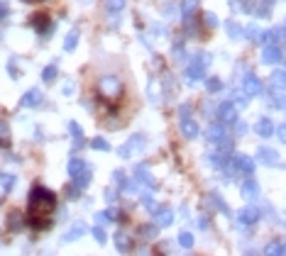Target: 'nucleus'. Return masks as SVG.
<instances>
[{
  "instance_id": "nucleus-1",
  "label": "nucleus",
  "mask_w": 286,
  "mask_h": 256,
  "mask_svg": "<svg viewBox=\"0 0 286 256\" xmlns=\"http://www.w3.org/2000/svg\"><path fill=\"white\" fill-rule=\"evenodd\" d=\"M57 207V195L44 188V186H34L30 191V225L34 229H47L49 227V215Z\"/></svg>"
},
{
  "instance_id": "nucleus-2",
  "label": "nucleus",
  "mask_w": 286,
  "mask_h": 256,
  "mask_svg": "<svg viewBox=\"0 0 286 256\" xmlns=\"http://www.w3.org/2000/svg\"><path fill=\"white\" fill-rule=\"evenodd\" d=\"M211 64V54L201 52L191 59V64L186 66V81L189 83H196V81H203L206 78V66Z\"/></svg>"
},
{
  "instance_id": "nucleus-3",
  "label": "nucleus",
  "mask_w": 286,
  "mask_h": 256,
  "mask_svg": "<svg viewBox=\"0 0 286 256\" xmlns=\"http://www.w3.org/2000/svg\"><path fill=\"white\" fill-rule=\"evenodd\" d=\"M98 93H100L105 100H115V98L123 95V83H120L115 76H105V78H100V83H98Z\"/></svg>"
},
{
  "instance_id": "nucleus-4",
  "label": "nucleus",
  "mask_w": 286,
  "mask_h": 256,
  "mask_svg": "<svg viewBox=\"0 0 286 256\" xmlns=\"http://www.w3.org/2000/svg\"><path fill=\"white\" fill-rule=\"evenodd\" d=\"M259 217H262V212H259V207H257L254 202H247V205L237 212L240 227H254V225L259 222Z\"/></svg>"
},
{
  "instance_id": "nucleus-5",
  "label": "nucleus",
  "mask_w": 286,
  "mask_h": 256,
  "mask_svg": "<svg viewBox=\"0 0 286 256\" xmlns=\"http://www.w3.org/2000/svg\"><path fill=\"white\" fill-rule=\"evenodd\" d=\"M237 105L232 103V100H225V103H220L218 105V110H215V115H218V120L222 122V125H235L240 117H237Z\"/></svg>"
},
{
  "instance_id": "nucleus-6",
  "label": "nucleus",
  "mask_w": 286,
  "mask_h": 256,
  "mask_svg": "<svg viewBox=\"0 0 286 256\" xmlns=\"http://www.w3.org/2000/svg\"><path fill=\"white\" fill-rule=\"evenodd\" d=\"M144 142H147V137H144V134H132V137H130V139H127L120 149H118V154H120L123 159H130L135 151H142Z\"/></svg>"
},
{
  "instance_id": "nucleus-7",
  "label": "nucleus",
  "mask_w": 286,
  "mask_h": 256,
  "mask_svg": "<svg viewBox=\"0 0 286 256\" xmlns=\"http://www.w3.org/2000/svg\"><path fill=\"white\" fill-rule=\"evenodd\" d=\"M242 90H245L250 98H252V95H262V93H264V83H262L252 71H247V73L242 76Z\"/></svg>"
},
{
  "instance_id": "nucleus-8",
  "label": "nucleus",
  "mask_w": 286,
  "mask_h": 256,
  "mask_svg": "<svg viewBox=\"0 0 286 256\" xmlns=\"http://www.w3.org/2000/svg\"><path fill=\"white\" fill-rule=\"evenodd\" d=\"M227 139V132H225V125L218 120V122H211L208 129H206V142L208 144H215V146H220L222 142Z\"/></svg>"
},
{
  "instance_id": "nucleus-9",
  "label": "nucleus",
  "mask_w": 286,
  "mask_h": 256,
  "mask_svg": "<svg viewBox=\"0 0 286 256\" xmlns=\"http://www.w3.org/2000/svg\"><path fill=\"white\" fill-rule=\"evenodd\" d=\"M232 161H235V169H237V173H240V176H252V173H254V169H257L254 159H252V156H247V154H235V156H232Z\"/></svg>"
},
{
  "instance_id": "nucleus-10",
  "label": "nucleus",
  "mask_w": 286,
  "mask_h": 256,
  "mask_svg": "<svg viewBox=\"0 0 286 256\" xmlns=\"http://www.w3.org/2000/svg\"><path fill=\"white\" fill-rule=\"evenodd\" d=\"M282 47L279 44H267V47H262V61L267 66H277L282 61Z\"/></svg>"
},
{
  "instance_id": "nucleus-11",
  "label": "nucleus",
  "mask_w": 286,
  "mask_h": 256,
  "mask_svg": "<svg viewBox=\"0 0 286 256\" xmlns=\"http://www.w3.org/2000/svg\"><path fill=\"white\" fill-rule=\"evenodd\" d=\"M30 25H32L34 32H39V34H52V32H54V25H52V20H49L44 12H37V15L30 20Z\"/></svg>"
},
{
  "instance_id": "nucleus-12",
  "label": "nucleus",
  "mask_w": 286,
  "mask_h": 256,
  "mask_svg": "<svg viewBox=\"0 0 286 256\" xmlns=\"http://www.w3.org/2000/svg\"><path fill=\"white\" fill-rule=\"evenodd\" d=\"M154 222H157V227L161 229V227H169V225H174V210L169 207V205H161V207H157L154 212Z\"/></svg>"
},
{
  "instance_id": "nucleus-13",
  "label": "nucleus",
  "mask_w": 286,
  "mask_h": 256,
  "mask_svg": "<svg viewBox=\"0 0 286 256\" xmlns=\"http://www.w3.org/2000/svg\"><path fill=\"white\" fill-rule=\"evenodd\" d=\"M132 176H135V181H137V183H142V186H147V188H157L154 176L149 173V169H147L144 164H137V166L132 169Z\"/></svg>"
},
{
  "instance_id": "nucleus-14",
  "label": "nucleus",
  "mask_w": 286,
  "mask_h": 256,
  "mask_svg": "<svg viewBox=\"0 0 286 256\" xmlns=\"http://www.w3.org/2000/svg\"><path fill=\"white\" fill-rule=\"evenodd\" d=\"M113 178L118 181V188H120L123 193H135V191H137V181H135V176L130 178L125 171H115V173H113Z\"/></svg>"
},
{
  "instance_id": "nucleus-15",
  "label": "nucleus",
  "mask_w": 286,
  "mask_h": 256,
  "mask_svg": "<svg viewBox=\"0 0 286 256\" xmlns=\"http://www.w3.org/2000/svg\"><path fill=\"white\" fill-rule=\"evenodd\" d=\"M240 193H242V198H245L247 202H254V200L259 198V183H257L254 178H247V181L242 183Z\"/></svg>"
},
{
  "instance_id": "nucleus-16",
  "label": "nucleus",
  "mask_w": 286,
  "mask_h": 256,
  "mask_svg": "<svg viewBox=\"0 0 286 256\" xmlns=\"http://www.w3.org/2000/svg\"><path fill=\"white\" fill-rule=\"evenodd\" d=\"M20 105H22V108H39V105H42V90H39V88L27 90V93L20 98Z\"/></svg>"
},
{
  "instance_id": "nucleus-17",
  "label": "nucleus",
  "mask_w": 286,
  "mask_h": 256,
  "mask_svg": "<svg viewBox=\"0 0 286 256\" xmlns=\"http://www.w3.org/2000/svg\"><path fill=\"white\" fill-rule=\"evenodd\" d=\"M257 159H259L262 164H267V166H277V164H279V151L272 149V146H259Z\"/></svg>"
},
{
  "instance_id": "nucleus-18",
  "label": "nucleus",
  "mask_w": 286,
  "mask_h": 256,
  "mask_svg": "<svg viewBox=\"0 0 286 256\" xmlns=\"http://www.w3.org/2000/svg\"><path fill=\"white\" fill-rule=\"evenodd\" d=\"M83 234H88V227H86L83 222H76L71 229L62 237V242H64V244H71V242H76V239H81Z\"/></svg>"
},
{
  "instance_id": "nucleus-19",
  "label": "nucleus",
  "mask_w": 286,
  "mask_h": 256,
  "mask_svg": "<svg viewBox=\"0 0 286 256\" xmlns=\"http://www.w3.org/2000/svg\"><path fill=\"white\" fill-rule=\"evenodd\" d=\"M91 171V166L83 161V159H71L69 161V176L71 178H78V176H83V173H88Z\"/></svg>"
},
{
  "instance_id": "nucleus-20",
  "label": "nucleus",
  "mask_w": 286,
  "mask_h": 256,
  "mask_svg": "<svg viewBox=\"0 0 286 256\" xmlns=\"http://www.w3.org/2000/svg\"><path fill=\"white\" fill-rule=\"evenodd\" d=\"M181 134H184L186 139H196V137H198V125H196V120L181 117Z\"/></svg>"
},
{
  "instance_id": "nucleus-21",
  "label": "nucleus",
  "mask_w": 286,
  "mask_h": 256,
  "mask_svg": "<svg viewBox=\"0 0 286 256\" xmlns=\"http://www.w3.org/2000/svg\"><path fill=\"white\" fill-rule=\"evenodd\" d=\"M269 90H286V71H274L269 76Z\"/></svg>"
},
{
  "instance_id": "nucleus-22",
  "label": "nucleus",
  "mask_w": 286,
  "mask_h": 256,
  "mask_svg": "<svg viewBox=\"0 0 286 256\" xmlns=\"http://www.w3.org/2000/svg\"><path fill=\"white\" fill-rule=\"evenodd\" d=\"M208 205H211L213 210H218V212H222V215H227V217L232 215V212H230V207L225 205V200H222V198H220L218 193H208Z\"/></svg>"
},
{
  "instance_id": "nucleus-23",
  "label": "nucleus",
  "mask_w": 286,
  "mask_h": 256,
  "mask_svg": "<svg viewBox=\"0 0 286 256\" xmlns=\"http://www.w3.org/2000/svg\"><path fill=\"white\" fill-rule=\"evenodd\" d=\"M254 132H257L262 139H267V137H272V134H274V122H272L269 117H262V120L254 125Z\"/></svg>"
},
{
  "instance_id": "nucleus-24",
  "label": "nucleus",
  "mask_w": 286,
  "mask_h": 256,
  "mask_svg": "<svg viewBox=\"0 0 286 256\" xmlns=\"http://www.w3.org/2000/svg\"><path fill=\"white\" fill-rule=\"evenodd\" d=\"M113 239H115L118 252H123V254H125V252H130V249H132V242H130V237H127L123 229H120V232H115V237H113Z\"/></svg>"
},
{
  "instance_id": "nucleus-25",
  "label": "nucleus",
  "mask_w": 286,
  "mask_h": 256,
  "mask_svg": "<svg viewBox=\"0 0 286 256\" xmlns=\"http://www.w3.org/2000/svg\"><path fill=\"white\" fill-rule=\"evenodd\" d=\"M198 5H201V0H184V2H181V15H184V20H186V17H193L196 10H198Z\"/></svg>"
},
{
  "instance_id": "nucleus-26",
  "label": "nucleus",
  "mask_w": 286,
  "mask_h": 256,
  "mask_svg": "<svg viewBox=\"0 0 286 256\" xmlns=\"http://www.w3.org/2000/svg\"><path fill=\"white\" fill-rule=\"evenodd\" d=\"M7 227H10L12 232H20V229L25 227V217H22L20 212H10V217H7Z\"/></svg>"
},
{
  "instance_id": "nucleus-27",
  "label": "nucleus",
  "mask_w": 286,
  "mask_h": 256,
  "mask_svg": "<svg viewBox=\"0 0 286 256\" xmlns=\"http://www.w3.org/2000/svg\"><path fill=\"white\" fill-rule=\"evenodd\" d=\"M69 132H71V137L76 139V144H73V146H76V149H81V146H83V129H81V125L71 120V122H69Z\"/></svg>"
},
{
  "instance_id": "nucleus-28",
  "label": "nucleus",
  "mask_w": 286,
  "mask_h": 256,
  "mask_svg": "<svg viewBox=\"0 0 286 256\" xmlns=\"http://www.w3.org/2000/svg\"><path fill=\"white\" fill-rule=\"evenodd\" d=\"M78 37H81V32H78V29H71V32L66 34V39H64V49H66V52H73V49H76Z\"/></svg>"
},
{
  "instance_id": "nucleus-29",
  "label": "nucleus",
  "mask_w": 286,
  "mask_h": 256,
  "mask_svg": "<svg viewBox=\"0 0 286 256\" xmlns=\"http://www.w3.org/2000/svg\"><path fill=\"white\" fill-rule=\"evenodd\" d=\"M232 103H235L237 108H247V105H250V95L240 88V90H235V93H232Z\"/></svg>"
},
{
  "instance_id": "nucleus-30",
  "label": "nucleus",
  "mask_w": 286,
  "mask_h": 256,
  "mask_svg": "<svg viewBox=\"0 0 286 256\" xmlns=\"http://www.w3.org/2000/svg\"><path fill=\"white\" fill-rule=\"evenodd\" d=\"M57 76H59V68H57V64H49L44 71H42V81H44V83H52Z\"/></svg>"
},
{
  "instance_id": "nucleus-31",
  "label": "nucleus",
  "mask_w": 286,
  "mask_h": 256,
  "mask_svg": "<svg viewBox=\"0 0 286 256\" xmlns=\"http://www.w3.org/2000/svg\"><path fill=\"white\" fill-rule=\"evenodd\" d=\"M225 32H227L230 39H240V37H242V27H240L237 22H227V25H225Z\"/></svg>"
},
{
  "instance_id": "nucleus-32",
  "label": "nucleus",
  "mask_w": 286,
  "mask_h": 256,
  "mask_svg": "<svg viewBox=\"0 0 286 256\" xmlns=\"http://www.w3.org/2000/svg\"><path fill=\"white\" fill-rule=\"evenodd\" d=\"M91 234H93V239H95L98 244H105V242H108V234H105L103 225H95V227H91Z\"/></svg>"
},
{
  "instance_id": "nucleus-33",
  "label": "nucleus",
  "mask_w": 286,
  "mask_h": 256,
  "mask_svg": "<svg viewBox=\"0 0 286 256\" xmlns=\"http://www.w3.org/2000/svg\"><path fill=\"white\" fill-rule=\"evenodd\" d=\"M232 7L242 12H254V0H232Z\"/></svg>"
},
{
  "instance_id": "nucleus-34",
  "label": "nucleus",
  "mask_w": 286,
  "mask_h": 256,
  "mask_svg": "<svg viewBox=\"0 0 286 256\" xmlns=\"http://www.w3.org/2000/svg\"><path fill=\"white\" fill-rule=\"evenodd\" d=\"M91 149H95V151H110V144L103 137H93L91 139Z\"/></svg>"
},
{
  "instance_id": "nucleus-35",
  "label": "nucleus",
  "mask_w": 286,
  "mask_h": 256,
  "mask_svg": "<svg viewBox=\"0 0 286 256\" xmlns=\"http://www.w3.org/2000/svg\"><path fill=\"white\" fill-rule=\"evenodd\" d=\"M206 88H208V93H220V90H222V81H220L218 76H211V78L206 81Z\"/></svg>"
},
{
  "instance_id": "nucleus-36",
  "label": "nucleus",
  "mask_w": 286,
  "mask_h": 256,
  "mask_svg": "<svg viewBox=\"0 0 286 256\" xmlns=\"http://www.w3.org/2000/svg\"><path fill=\"white\" fill-rule=\"evenodd\" d=\"M105 5H108V12L118 15V12H123V10H125V5H127V2H125V0H108Z\"/></svg>"
},
{
  "instance_id": "nucleus-37",
  "label": "nucleus",
  "mask_w": 286,
  "mask_h": 256,
  "mask_svg": "<svg viewBox=\"0 0 286 256\" xmlns=\"http://www.w3.org/2000/svg\"><path fill=\"white\" fill-rule=\"evenodd\" d=\"M179 244H181V247H184V249H191V247H193V234H191V232H186V229H184V232H181V234H179Z\"/></svg>"
},
{
  "instance_id": "nucleus-38",
  "label": "nucleus",
  "mask_w": 286,
  "mask_h": 256,
  "mask_svg": "<svg viewBox=\"0 0 286 256\" xmlns=\"http://www.w3.org/2000/svg\"><path fill=\"white\" fill-rule=\"evenodd\" d=\"M142 237H147V239H154L157 237V232H159V227H157V222H152V225H142Z\"/></svg>"
},
{
  "instance_id": "nucleus-39",
  "label": "nucleus",
  "mask_w": 286,
  "mask_h": 256,
  "mask_svg": "<svg viewBox=\"0 0 286 256\" xmlns=\"http://www.w3.org/2000/svg\"><path fill=\"white\" fill-rule=\"evenodd\" d=\"M0 183H2V191L10 193L12 188H15V176H10V173H2V176H0Z\"/></svg>"
},
{
  "instance_id": "nucleus-40",
  "label": "nucleus",
  "mask_w": 286,
  "mask_h": 256,
  "mask_svg": "<svg viewBox=\"0 0 286 256\" xmlns=\"http://www.w3.org/2000/svg\"><path fill=\"white\" fill-rule=\"evenodd\" d=\"M242 37H247V39H252V42H257V39H259V29H257L254 25H247V27L242 29Z\"/></svg>"
},
{
  "instance_id": "nucleus-41",
  "label": "nucleus",
  "mask_w": 286,
  "mask_h": 256,
  "mask_svg": "<svg viewBox=\"0 0 286 256\" xmlns=\"http://www.w3.org/2000/svg\"><path fill=\"white\" fill-rule=\"evenodd\" d=\"M272 5H274V0H262V5H259V10H254L259 17H267L269 12H272Z\"/></svg>"
},
{
  "instance_id": "nucleus-42",
  "label": "nucleus",
  "mask_w": 286,
  "mask_h": 256,
  "mask_svg": "<svg viewBox=\"0 0 286 256\" xmlns=\"http://www.w3.org/2000/svg\"><path fill=\"white\" fill-rule=\"evenodd\" d=\"M203 25L206 27H218V15L215 12H203Z\"/></svg>"
},
{
  "instance_id": "nucleus-43",
  "label": "nucleus",
  "mask_w": 286,
  "mask_h": 256,
  "mask_svg": "<svg viewBox=\"0 0 286 256\" xmlns=\"http://www.w3.org/2000/svg\"><path fill=\"white\" fill-rule=\"evenodd\" d=\"M142 205L147 207V210H149V212H154V210L159 207V205H157V200H154L152 195H142Z\"/></svg>"
},
{
  "instance_id": "nucleus-44",
  "label": "nucleus",
  "mask_w": 286,
  "mask_h": 256,
  "mask_svg": "<svg viewBox=\"0 0 286 256\" xmlns=\"http://www.w3.org/2000/svg\"><path fill=\"white\" fill-rule=\"evenodd\" d=\"M95 222H98V225H108V222H110V215H108V210H103V212H95Z\"/></svg>"
},
{
  "instance_id": "nucleus-45",
  "label": "nucleus",
  "mask_w": 286,
  "mask_h": 256,
  "mask_svg": "<svg viewBox=\"0 0 286 256\" xmlns=\"http://www.w3.org/2000/svg\"><path fill=\"white\" fill-rule=\"evenodd\" d=\"M235 134H237V137H245V134H247V122L237 120V122H235Z\"/></svg>"
},
{
  "instance_id": "nucleus-46",
  "label": "nucleus",
  "mask_w": 286,
  "mask_h": 256,
  "mask_svg": "<svg viewBox=\"0 0 286 256\" xmlns=\"http://www.w3.org/2000/svg\"><path fill=\"white\" fill-rule=\"evenodd\" d=\"M179 117H191V105L189 103L179 105Z\"/></svg>"
},
{
  "instance_id": "nucleus-47",
  "label": "nucleus",
  "mask_w": 286,
  "mask_h": 256,
  "mask_svg": "<svg viewBox=\"0 0 286 256\" xmlns=\"http://www.w3.org/2000/svg\"><path fill=\"white\" fill-rule=\"evenodd\" d=\"M105 200H108V202H115V200H118V191L108 188V191H105Z\"/></svg>"
},
{
  "instance_id": "nucleus-48",
  "label": "nucleus",
  "mask_w": 286,
  "mask_h": 256,
  "mask_svg": "<svg viewBox=\"0 0 286 256\" xmlns=\"http://www.w3.org/2000/svg\"><path fill=\"white\" fill-rule=\"evenodd\" d=\"M174 12H176V5H174V2H169V5H164V15H166V17H171Z\"/></svg>"
},
{
  "instance_id": "nucleus-49",
  "label": "nucleus",
  "mask_w": 286,
  "mask_h": 256,
  "mask_svg": "<svg viewBox=\"0 0 286 256\" xmlns=\"http://www.w3.org/2000/svg\"><path fill=\"white\" fill-rule=\"evenodd\" d=\"M7 73H10L12 78H17V76H20V71L15 68V61H10V66H7Z\"/></svg>"
},
{
  "instance_id": "nucleus-50",
  "label": "nucleus",
  "mask_w": 286,
  "mask_h": 256,
  "mask_svg": "<svg viewBox=\"0 0 286 256\" xmlns=\"http://www.w3.org/2000/svg\"><path fill=\"white\" fill-rule=\"evenodd\" d=\"M277 134H279V139H282V142L286 144V122L282 125V127H279V132H277Z\"/></svg>"
},
{
  "instance_id": "nucleus-51",
  "label": "nucleus",
  "mask_w": 286,
  "mask_h": 256,
  "mask_svg": "<svg viewBox=\"0 0 286 256\" xmlns=\"http://www.w3.org/2000/svg\"><path fill=\"white\" fill-rule=\"evenodd\" d=\"M208 222H211L208 217H201V220H198V227H201V229H206V227H208Z\"/></svg>"
},
{
  "instance_id": "nucleus-52",
  "label": "nucleus",
  "mask_w": 286,
  "mask_h": 256,
  "mask_svg": "<svg viewBox=\"0 0 286 256\" xmlns=\"http://www.w3.org/2000/svg\"><path fill=\"white\" fill-rule=\"evenodd\" d=\"M7 15V2H0V17Z\"/></svg>"
},
{
  "instance_id": "nucleus-53",
  "label": "nucleus",
  "mask_w": 286,
  "mask_h": 256,
  "mask_svg": "<svg viewBox=\"0 0 286 256\" xmlns=\"http://www.w3.org/2000/svg\"><path fill=\"white\" fill-rule=\"evenodd\" d=\"M73 93V83H66V88H64V95H71Z\"/></svg>"
},
{
  "instance_id": "nucleus-54",
  "label": "nucleus",
  "mask_w": 286,
  "mask_h": 256,
  "mask_svg": "<svg viewBox=\"0 0 286 256\" xmlns=\"http://www.w3.org/2000/svg\"><path fill=\"white\" fill-rule=\"evenodd\" d=\"M284 25H286V20H284Z\"/></svg>"
}]
</instances>
